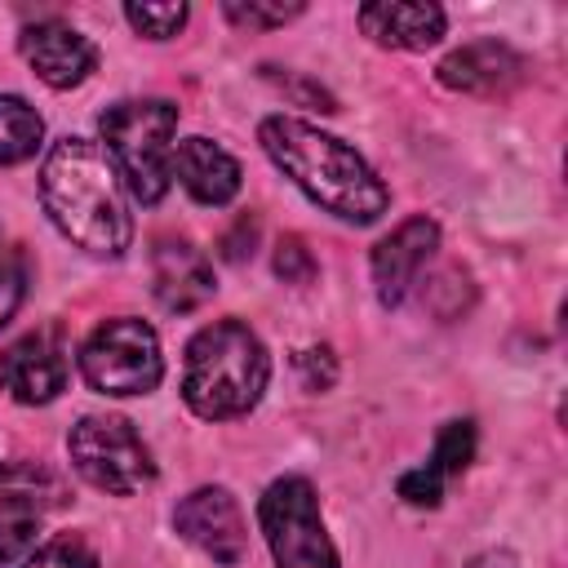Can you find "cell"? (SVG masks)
Wrapping results in <instances>:
<instances>
[{
  "mask_svg": "<svg viewBox=\"0 0 568 568\" xmlns=\"http://www.w3.org/2000/svg\"><path fill=\"white\" fill-rule=\"evenodd\" d=\"M44 120L18 93H0V164H22L40 151Z\"/></svg>",
  "mask_w": 568,
  "mask_h": 568,
  "instance_id": "e0dca14e",
  "label": "cell"
},
{
  "mask_svg": "<svg viewBox=\"0 0 568 568\" xmlns=\"http://www.w3.org/2000/svg\"><path fill=\"white\" fill-rule=\"evenodd\" d=\"M58 501H62V484L53 470H44L40 462H27V457H0V506L40 510V506H58Z\"/></svg>",
  "mask_w": 568,
  "mask_h": 568,
  "instance_id": "2e32d148",
  "label": "cell"
},
{
  "mask_svg": "<svg viewBox=\"0 0 568 568\" xmlns=\"http://www.w3.org/2000/svg\"><path fill=\"white\" fill-rule=\"evenodd\" d=\"M67 453L93 488L115 497L142 493L155 479L151 448L133 430V422L120 413H84L67 435Z\"/></svg>",
  "mask_w": 568,
  "mask_h": 568,
  "instance_id": "5b68a950",
  "label": "cell"
},
{
  "mask_svg": "<svg viewBox=\"0 0 568 568\" xmlns=\"http://www.w3.org/2000/svg\"><path fill=\"white\" fill-rule=\"evenodd\" d=\"M271 377L262 337L240 320H217L186 342L182 399L204 422H226L248 413Z\"/></svg>",
  "mask_w": 568,
  "mask_h": 568,
  "instance_id": "3957f363",
  "label": "cell"
},
{
  "mask_svg": "<svg viewBox=\"0 0 568 568\" xmlns=\"http://www.w3.org/2000/svg\"><path fill=\"white\" fill-rule=\"evenodd\" d=\"M439 248V226L422 213L399 222L377 248H373V288L382 306H399L408 297V288L417 284L422 266L430 262V253Z\"/></svg>",
  "mask_w": 568,
  "mask_h": 568,
  "instance_id": "30bf717a",
  "label": "cell"
},
{
  "mask_svg": "<svg viewBox=\"0 0 568 568\" xmlns=\"http://www.w3.org/2000/svg\"><path fill=\"white\" fill-rule=\"evenodd\" d=\"M257 142L333 217L368 226L386 213V204H390L386 182L342 138H333V133H324L297 115H266L257 124Z\"/></svg>",
  "mask_w": 568,
  "mask_h": 568,
  "instance_id": "7a4b0ae2",
  "label": "cell"
},
{
  "mask_svg": "<svg viewBox=\"0 0 568 568\" xmlns=\"http://www.w3.org/2000/svg\"><path fill=\"white\" fill-rule=\"evenodd\" d=\"M151 288H155V302L169 311V315H186V311H200L209 297H213V262L186 244V240H173L164 235L151 253Z\"/></svg>",
  "mask_w": 568,
  "mask_h": 568,
  "instance_id": "8fae6325",
  "label": "cell"
},
{
  "mask_svg": "<svg viewBox=\"0 0 568 568\" xmlns=\"http://www.w3.org/2000/svg\"><path fill=\"white\" fill-rule=\"evenodd\" d=\"M98 129L129 195L138 204H160L173 178L178 106L164 98H129V102L106 106Z\"/></svg>",
  "mask_w": 568,
  "mask_h": 568,
  "instance_id": "277c9868",
  "label": "cell"
},
{
  "mask_svg": "<svg viewBox=\"0 0 568 568\" xmlns=\"http://www.w3.org/2000/svg\"><path fill=\"white\" fill-rule=\"evenodd\" d=\"M173 528L226 568L248 555V528H244L240 501L226 488H195L191 497H182L173 510Z\"/></svg>",
  "mask_w": 568,
  "mask_h": 568,
  "instance_id": "ba28073f",
  "label": "cell"
},
{
  "mask_svg": "<svg viewBox=\"0 0 568 568\" xmlns=\"http://www.w3.org/2000/svg\"><path fill=\"white\" fill-rule=\"evenodd\" d=\"M27 288V271H22V253L9 244V235L0 231V328L13 320L18 302Z\"/></svg>",
  "mask_w": 568,
  "mask_h": 568,
  "instance_id": "44dd1931",
  "label": "cell"
},
{
  "mask_svg": "<svg viewBox=\"0 0 568 568\" xmlns=\"http://www.w3.org/2000/svg\"><path fill=\"white\" fill-rule=\"evenodd\" d=\"M120 173L111 155L89 138H62L44 155L40 200L53 226L93 257H120L133 240Z\"/></svg>",
  "mask_w": 568,
  "mask_h": 568,
  "instance_id": "6da1fadb",
  "label": "cell"
},
{
  "mask_svg": "<svg viewBox=\"0 0 568 568\" xmlns=\"http://www.w3.org/2000/svg\"><path fill=\"white\" fill-rule=\"evenodd\" d=\"M435 71H439V84H448L457 93L493 98L524 80V58L501 40H475V44L453 49Z\"/></svg>",
  "mask_w": 568,
  "mask_h": 568,
  "instance_id": "4fadbf2b",
  "label": "cell"
},
{
  "mask_svg": "<svg viewBox=\"0 0 568 568\" xmlns=\"http://www.w3.org/2000/svg\"><path fill=\"white\" fill-rule=\"evenodd\" d=\"M222 13H226L235 27H257V31H266V27L293 22V18L302 13V4H222Z\"/></svg>",
  "mask_w": 568,
  "mask_h": 568,
  "instance_id": "cb8c5ba5",
  "label": "cell"
},
{
  "mask_svg": "<svg viewBox=\"0 0 568 568\" xmlns=\"http://www.w3.org/2000/svg\"><path fill=\"white\" fill-rule=\"evenodd\" d=\"M0 386L18 404H49L67 386V355L53 333H27L0 355Z\"/></svg>",
  "mask_w": 568,
  "mask_h": 568,
  "instance_id": "7c38bea8",
  "label": "cell"
},
{
  "mask_svg": "<svg viewBox=\"0 0 568 568\" xmlns=\"http://www.w3.org/2000/svg\"><path fill=\"white\" fill-rule=\"evenodd\" d=\"M253 244H257V222L253 217H240L235 231L222 235V257L226 262H244V257H253Z\"/></svg>",
  "mask_w": 568,
  "mask_h": 568,
  "instance_id": "4316f807",
  "label": "cell"
},
{
  "mask_svg": "<svg viewBox=\"0 0 568 568\" xmlns=\"http://www.w3.org/2000/svg\"><path fill=\"white\" fill-rule=\"evenodd\" d=\"M275 275L284 284H311L315 280V257H311V248H306L302 235H284L275 244Z\"/></svg>",
  "mask_w": 568,
  "mask_h": 568,
  "instance_id": "603a6c76",
  "label": "cell"
},
{
  "mask_svg": "<svg viewBox=\"0 0 568 568\" xmlns=\"http://www.w3.org/2000/svg\"><path fill=\"white\" fill-rule=\"evenodd\" d=\"M22 568H98V559H93V550H89L84 541H75V537H58V541L40 546L36 555H27Z\"/></svg>",
  "mask_w": 568,
  "mask_h": 568,
  "instance_id": "7402d4cb",
  "label": "cell"
},
{
  "mask_svg": "<svg viewBox=\"0 0 568 568\" xmlns=\"http://www.w3.org/2000/svg\"><path fill=\"white\" fill-rule=\"evenodd\" d=\"M18 49H22L27 67H31L49 89H71V84H80V80L93 71V62H98L93 40L80 36L71 22H58V18H44V22L22 27Z\"/></svg>",
  "mask_w": 568,
  "mask_h": 568,
  "instance_id": "9c48e42d",
  "label": "cell"
},
{
  "mask_svg": "<svg viewBox=\"0 0 568 568\" xmlns=\"http://www.w3.org/2000/svg\"><path fill=\"white\" fill-rule=\"evenodd\" d=\"M257 519L275 568H337V550L320 519V497L302 475L275 479L257 501Z\"/></svg>",
  "mask_w": 568,
  "mask_h": 568,
  "instance_id": "52a82bcc",
  "label": "cell"
},
{
  "mask_svg": "<svg viewBox=\"0 0 568 568\" xmlns=\"http://www.w3.org/2000/svg\"><path fill=\"white\" fill-rule=\"evenodd\" d=\"M173 178L186 186L191 200H200L209 209L231 204L235 191H240V164H235V155L222 151L209 138H182L173 146Z\"/></svg>",
  "mask_w": 568,
  "mask_h": 568,
  "instance_id": "9a60e30c",
  "label": "cell"
},
{
  "mask_svg": "<svg viewBox=\"0 0 568 568\" xmlns=\"http://www.w3.org/2000/svg\"><path fill=\"white\" fill-rule=\"evenodd\" d=\"M80 373L102 395H146L164 377L160 337L133 315L102 320L80 346Z\"/></svg>",
  "mask_w": 568,
  "mask_h": 568,
  "instance_id": "8992f818",
  "label": "cell"
},
{
  "mask_svg": "<svg viewBox=\"0 0 568 568\" xmlns=\"http://www.w3.org/2000/svg\"><path fill=\"white\" fill-rule=\"evenodd\" d=\"M124 18L133 31L151 36V40H169L182 31L186 22V4H124Z\"/></svg>",
  "mask_w": 568,
  "mask_h": 568,
  "instance_id": "ffe728a7",
  "label": "cell"
},
{
  "mask_svg": "<svg viewBox=\"0 0 568 568\" xmlns=\"http://www.w3.org/2000/svg\"><path fill=\"white\" fill-rule=\"evenodd\" d=\"M470 457H475V426L470 422H448L444 430H439V439H435V453H430V470H439V475H462L466 466H470Z\"/></svg>",
  "mask_w": 568,
  "mask_h": 568,
  "instance_id": "d6986e66",
  "label": "cell"
},
{
  "mask_svg": "<svg viewBox=\"0 0 568 568\" xmlns=\"http://www.w3.org/2000/svg\"><path fill=\"white\" fill-rule=\"evenodd\" d=\"M40 541V510L22 506H0V568L27 559Z\"/></svg>",
  "mask_w": 568,
  "mask_h": 568,
  "instance_id": "ac0fdd59",
  "label": "cell"
},
{
  "mask_svg": "<svg viewBox=\"0 0 568 568\" xmlns=\"http://www.w3.org/2000/svg\"><path fill=\"white\" fill-rule=\"evenodd\" d=\"M359 27L364 36H373L377 44L386 49H430L448 18L439 4H422V0H373V4H359Z\"/></svg>",
  "mask_w": 568,
  "mask_h": 568,
  "instance_id": "5bb4252c",
  "label": "cell"
},
{
  "mask_svg": "<svg viewBox=\"0 0 568 568\" xmlns=\"http://www.w3.org/2000/svg\"><path fill=\"white\" fill-rule=\"evenodd\" d=\"M399 497H404L408 506H439V497H444V475L430 470V466H417V470H408V475L399 479Z\"/></svg>",
  "mask_w": 568,
  "mask_h": 568,
  "instance_id": "d4e9b609",
  "label": "cell"
},
{
  "mask_svg": "<svg viewBox=\"0 0 568 568\" xmlns=\"http://www.w3.org/2000/svg\"><path fill=\"white\" fill-rule=\"evenodd\" d=\"M293 364H297L306 390H328L333 377H337V364H333V351H328V346H311V351H302Z\"/></svg>",
  "mask_w": 568,
  "mask_h": 568,
  "instance_id": "484cf974",
  "label": "cell"
}]
</instances>
